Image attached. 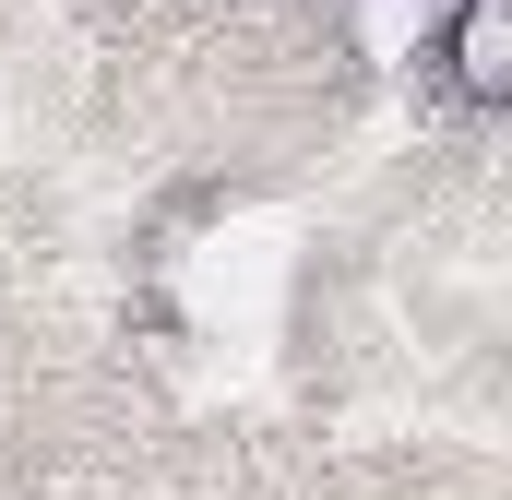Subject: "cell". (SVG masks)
Masks as SVG:
<instances>
[{
  "label": "cell",
  "mask_w": 512,
  "mask_h": 500,
  "mask_svg": "<svg viewBox=\"0 0 512 500\" xmlns=\"http://www.w3.org/2000/svg\"><path fill=\"white\" fill-rule=\"evenodd\" d=\"M429 60H441V84H453L465 108H501L512 96V0H441Z\"/></svg>",
  "instance_id": "cell-1"
}]
</instances>
